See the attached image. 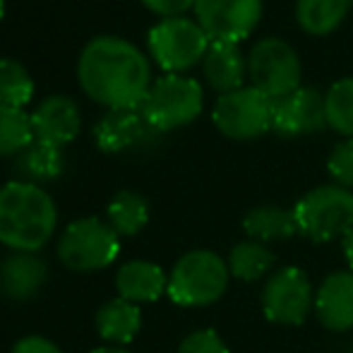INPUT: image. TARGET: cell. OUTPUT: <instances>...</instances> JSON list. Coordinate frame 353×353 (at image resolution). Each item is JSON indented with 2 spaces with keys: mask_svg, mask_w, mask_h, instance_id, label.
Segmentation results:
<instances>
[{
  "mask_svg": "<svg viewBox=\"0 0 353 353\" xmlns=\"http://www.w3.org/2000/svg\"><path fill=\"white\" fill-rule=\"evenodd\" d=\"M77 79L92 101L111 108H142L152 89V65L128 39L101 34L82 48Z\"/></svg>",
  "mask_w": 353,
  "mask_h": 353,
  "instance_id": "obj_1",
  "label": "cell"
},
{
  "mask_svg": "<svg viewBox=\"0 0 353 353\" xmlns=\"http://www.w3.org/2000/svg\"><path fill=\"white\" fill-rule=\"evenodd\" d=\"M56 223V202L41 185L10 181L0 188V243L12 252H39Z\"/></svg>",
  "mask_w": 353,
  "mask_h": 353,
  "instance_id": "obj_2",
  "label": "cell"
},
{
  "mask_svg": "<svg viewBox=\"0 0 353 353\" xmlns=\"http://www.w3.org/2000/svg\"><path fill=\"white\" fill-rule=\"evenodd\" d=\"M202 108L205 92L197 79L188 74H163L152 84L140 111L157 132H171L195 123Z\"/></svg>",
  "mask_w": 353,
  "mask_h": 353,
  "instance_id": "obj_3",
  "label": "cell"
},
{
  "mask_svg": "<svg viewBox=\"0 0 353 353\" xmlns=\"http://www.w3.org/2000/svg\"><path fill=\"white\" fill-rule=\"evenodd\" d=\"M231 272L223 257L212 250H192L168 274V296L185 307H205L226 293Z\"/></svg>",
  "mask_w": 353,
  "mask_h": 353,
  "instance_id": "obj_4",
  "label": "cell"
},
{
  "mask_svg": "<svg viewBox=\"0 0 353 353\" xmlns=\"http://www.w3.org/2000/svg\"><path fill=\"white\" fill-rule=\"evenodd\" d=\"M149 56L166 74H183L205 61L212 41L190 17L159 19L147 37Z\"/></svg>",
  "mask_w": 353,
  "mask_h": 353,
  "instance_id": "obj_5",
  "label": "cell"
},
{
  "mask_svg": "<svg viewBox=\"0 0 353 353\" xmlns=\"http://www.w3.org/2000/svg\"><path fill=\"white\" fill-rule=\"evenodd\" d=\"M293 214L298 231L310 241L330 243L334 238H344L353 226V192L336 183L312 188L298 200Z\"/></svg>",
  "mask_w": 353,
  "mask_h": 353,
  "instance_id": "obj_6",
  "label": "cell"
},
{
  "mask_svg": "<svg viewBox=\"0 0 353 353\" xmlns=\"http://www.w3.org/2000/svg\"><path fill=\"white\" fill-rule=\"evenodd\" d=\"M248 82L267 99L286 97L303 87V63L288 41L276 37L260 39L248 51Z\"/></svg>",
  "mask_w": 353,
  "mask_h": 353,
  "instance_id": "obj_7",
  "label": "cell"
},
{
  "mask_svg": "<svg viewBox=\"0 0 353 353\" xmlns=\"http://www.w3.org/2000/svg\"><path fill=\"white\" fill-rule=\"evenodd\" d=\"M121 252V236L97 216L72 221L58 241V257L72 272L106 270Z\"/></svg>",
  "mask_w": 353,
  "mask_h": 353,
  "instance_id": "obj_8",
  "label": "cell"
},
{
  "mask_svg": "<svg viewBox=\"0 0 353 353\" xmlns=\"http://www.w3.org/2000/svg\"><path fill=\"white\" fill-rule=\"evenodd\" d=\"M212 121L216 130L228 140H257L272 130V99L245 84V87L221 94L216 99Z\"/></svg>",
  "mask_w": 353,
  "mask_h": 353,
  "instance_id": "obj_9",
  "label": "cell"
},
{
  "mask_svg": "<svg viewBox=\"0 0 353 353\" xmlns=\"http://www.w3.org/2000/svg\"><path fill=\"white\" fill-rule=\"evenodd\" d=\"M262 310L270 322L298 327L315 310V291L301 267H283L262 288Z\"/></svg>",
  "mask_w": 353,
  "mask_h": 353,
  "instance_id": "obj_10",
  "label": "cell"
},
{
  "mask_svg": "<svg viewBox=\"0 0 353 353\" xmlns=\"http://www.w3.org/2000/svg\"><path fill=\"white\" fill-rule=\"evenodd\" d=\"M265 3L262 0H197L195 19L210 41L241 43L260 24Z\"/></svg>",
  "mask_w": 353,
  "mask_h": 353,
  "instance_id": "obj_11",
  "label": "cell"
},
{
  "mask_svg": "<svg viewBox=\"0 0 353 353\" xmlns=\"http://www.w3.org/2000/svg\"><path fill=\"white\" fill-rule=\"evenodd\" d=\"M327 128L325 92L298 87L296 92L272 101V130L281 137H305Z\"/></svg>",
  "mask_w": 353,
  "mask_h": 353,
  "instance_id": "obj_12",
  "label": "cell"
},
{
  "mask_svg": "<svg viewBox=\"0 0 353 353\" xmlns=\"http://www.w3.org/2000/svg\"><path fill=\"white\" fill-rule=\"evenodd\" d=\"M34 140L63 149L82 130V116L77 103L65 94H51L32 113Z\"/></svg>",
  "mask_w": 353,
  "mask_h": 353,
  "instance_id": "obj_13",
  "label": "cell"
},
{
  "mask_svg": "<svg viewBox=\"0 0 353 353\" xmlns=\"http://www.w3.org/2000/svg\"><path fill=\"white\" fill-rule=\"evenodd\" d=\"M152 132H157L144 121L140 108H111L94 125V142L101 152L121 154L142 144Z\"/></svg>",
  "mask_w": 353,
  "mask_h": 353,
  "instance_id": "obj_14",
  "label": "cell"
},
{
  "mask_svg": "<svg viewBox=\"0 0 353 353\" xmlns=\"http://www.w3.org/2000/svg\"><path fill=\"white\" fill-rule=\"evenodd\" d=\"M315 315L327 330L346 332L353 327V270L334 272L315 291Z\"/></svg>",
  "mask_w": 353,
  "mask_h": 353,
  "instance_id": "obj_15",
  "label": "cell"
},
{
  "mask_svg": "<svg viewBox=\"0 0 353 353\" xmlns=\"http://www.w3.org/2000/svg\"><path fill=\"white\" fill-rule=\"evenodd\" d=\"M46 262L37 252H10L0 262V293L14 303L32 301L46 283Z\"/></svg>",
  "mask_w": 353,
  "mask_h": 353,
  "instance_id": "obj_16",
  "label": "cell"
},
{
  "mask_svg": "<svg viewBox=\"0 0 353 353\" xmlns=\"http://www.w3.org/2000/svg\"><path fill=\"white\" fill-rule=\"evenodd\" d=\"M207 84L221 94L236 92L248 82V53L241 51L238 43L212 41L205 61H202Z\"/></svg>",
  "mask_w": 353,
  "mask_h": 353,
  "instance_id": "obj_17",
  "label": "cell"
},
{
  "mask_svg": "<svg viewBox=\"0 0 353 353\" xmlns=\"http://www.w3.org/2000/svg\"><path fill=\"white\" fill-rule=\"evenodd\" d=\"M116 288L121 298L135 303H154L168 293V276L159 265L147 260H132L118 270Z\"/></svg>",
  "mask_w": 353,
  "mask_h": 353,
  "instance_id": "obj_18",
  "label": "cell"
},
{
  "mask_svg": "<svg viewBox=\"0 0 353 353\" xmlns=\"http://www.w3.org/2000/svg\"><path fill=\"white\" fill-rule=\"evenodd\" d=\"M63 171H65L63 149L51 147L46 142L34 140L24 152H19L14 157V173L24 183H34V185L51 183L56 178H61Z\"/></svg>",
  "mask_w": 353,
  "mask_h": 353,
  "instance_id": "obj_19",
  "label": "cell"
},
{
  "mask_svg": "<svg viewBox=\"0 0 353 353\" xmlns=\"http://www.w3.org/2000/svg\"><path fill=\"white\" fill-rule=\"evenodd\" d=\"M243 228L250 236V241L265 243V245L267 243L288 241L296 233H301L293 210L276 205H262L250 210L245 214V219H243Z\"/></svg>",
  "mask_w": 353,
  "mask_h": 353,
  "instance_id": "obj_20",
  "label": "cell"
},
{
  "mask_svg": "<svg viewBox=\"0 0 353 353\" xmlns=\"http://www.w3.org/2000/svg\"><path fill=\"white\" fill-rule=\"evenodd\" d=\"M142 327V312L135 303L125 301V298H116L108 301L101 310L97 312V332L103 341L116 346L130 344L137 336Z\"/></svg>",
  "mask_w": 353,
  "mask_h": 353,
  "instance_id": "obj_21",
  "label": "cell"
},
{
  "mask_svg": "<svg viewBox=\"0 0 353 353\" xmlns=\"http://www.w3.org/2000/svg\"><path fill=\"white\" fill-rule=\"evenodd\" d=\"M351 0H296V22L310 37H330L341 27Z\"/></svg>",
  "mask_w": 353,
  "mask_h": 353,
  "instance_id": "obj_22",
  "label": "cell"
},
{
  "mask_svg": "<svg viewBox=\"0 0 353 353\" xmlns=\"http://www.w3.org/2000/svg\"><path fill=\"white\" fill-rule=\"evenodd\" d=\"M108 226L118 236H137L144 226L149 223V202L144 200L140 192L123 190L108 205Z\"/></svg>",
  "mask_w": 353,
  "mask_h": 353,
  "instance_id": "obj_23",
  "label": "cell"
},
{
  "mask_svg": "<svg viewBox=\"0 0 353 353\" xmlns=\"http://www.w3.org/2000/svg\"><path fill=\"white\" fill-rule=\"evenodd\" d=\"M231 276L241 281H257L265 274H270L274 267V255L265 243L257 241H241L238 245H233L231 255L226 260Z\"/></svg>",
  "mask_w": 353,
  "mask_h": 353,
  "instance_id": "obj_24",
  "label": "cell"
},
{
  "mask_svg": "<svg viewBox=\"0 0 353 353\" xmlns=\"http://www.w3.org/2000/svg\"><path fill=\"white\" fill-rule=\"evenodd\" d=\"M32 142V113H27L24 108L0 106V159L17 157Z\"/></svg>",
  "mask_w": 353,
  "mask_h": 353,
  "instance_id": "obj_25",
  "label": "cell"
},
{
  "mask_svg": "<svg viewBox=\"0 0 353 353\" xmlns=\"http://www.w3.org/2000/svg\"><path fill=\"white\" fill-rule=\"evenodd\" d=\"M34 99V79L14 58H0V106L24 108Z\"/></svg>",
  "mask_w": 353,
  "mask_h": 353,
  "instance_id": "obj_26",
  "label": "cell"
},
{
  "mask_svg": "<svg viewBox=\"0 0 353 353\" xmlns=\"http://www.w3.org/2000/svg\"><path fill=\"white\" fill-rule=\"evenodd\" d=\"M327 128L353 140V77L336 79L325 92Z\"/></svg>",
  "mask_w": 353,
  "mask_h": 353,
  "instance_id": "obj_27",
  "label": "cell"
},
{
  "mask_svg": "<svg viewBox=\"0 0 353 353\" xmlns=\"http://www.w3.org/2000/svg\"><path fill=\"white\" fill-rule=\"evenodd\" d=\"M327 171L336 185L353 190V140H341L327 159Z\"/></svg>",
  "mask_w": 353,
  "mask_h": 353,
  "instance_id": "obj_28",
  "label": "cell"
},
{
  "mask_svg": "<svg viewBox=\"0 0 353 353\" xmlns=\"http://www.w3.org/2000/svg\"><path fill=\"white\" fill-rule=\"evenodd\" d=\"M178 353H231V351H228L226 341L214 330H200L183 339Z\"/></svg>",
  "mask_w": 353,
  "mask_h": 353,
  "instance_id": "obj_29",
  "label": "cell"
},
{
  "mask_svg": "<svg viewBox=\"0 0 353 353\" xmlns=\"http://www.w3.org/2000/svg\"><path fill=\"white\" fill-rule=\"evenodd\" d=\"M197 0H142V5L149 12L159 14L161 19L168 17H183L188 10H195Z\"/></svg>",
  "mask_w": 353,
  "mask_h": 353,
  "instance_id": "obj_30",
  "label": "cell"
},
{
  "mask_svg": "<svg viewBox=\"0 0 353 353\" xmlns=\"http://www.w3.org/2000/svg\"><path fill=\"white\" fill-rule=\"evenodd\" d=\"M12 353H63V351L58 349L51 339L34 334V336H24V339H19L17 344H14Z\"/></svg>",
  "mask_w": 353,
  "mask_h": 353,
  "instance_id": "obj_31",
  "label": "cell"
},
{
  "mask_svg": "<svg viewBox=\"0 0 353 353\" xmlns=\"http://www.w3.org/2000/svg\"><path fill=\"white\" fill-rule=\"evenodd\" d=\"M341 248H344L346 262H349V267L353 270V226L344 233V238H341Z\"/></svg>",
  "mask_w": 353,
  "mask_h": 353,
  "instance_id": "obj_32",
  "label": "cell"
},
{
  "mask_svg": "<svg viewBox=\"0 0 353 353\" xmlns=\"http://www.w3.org/2000/svg\"><path fill=\"white\" fill-rule=\"evenodd\" d=\"M89 353H130V351H125L123 346H103V349H94Z\"/></svg>",
  "mask_w": 353,
  "mask_h": 353,
  "instance_id": "obj_33",
  "label": "cell"
},
{
  "mask_svg": "<svg viewBox=\"0 0 353 353\" xmlns=\"http://www.w3.org/2000/svg\"><path fill=\"white\" fill-rule=\"evenodd\" d=\"M5 17V0H0V22H3Z\"/></svg>",
  "mask_w": 353,
  "mask_h": 353,
  "instance_id": "obj_34",
  "label": "cell"
},
{
  "mask_svg": "<svg viewBox=\"0 0 353 353\" xmlns=\"http://www.w3.org/2000/svg\"><path fill=\"white\" fill-rule=\"evenodd\" d=\"M351 3H353V0H351Z\"/></svg>",
  "mask_w": 353,
  "mask_h": 353,
  "instance_id": "obj_35",
  "label": "cell"
}]
</instances>
